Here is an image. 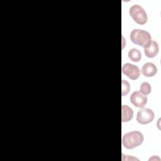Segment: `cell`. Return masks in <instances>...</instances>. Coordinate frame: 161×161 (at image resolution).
Returning <instances> with one entry per match:
<instances>
[{
    "instance_id": "6da1fadb",
    "label": "cell",
    "mask_w": 161,
    "mask_h": 161,
    "mask_svg": "<svg viewBox=\"0 0 161 161\" xmlns=\"http://www.w3.org/2000/svg\"><path fill=\"white\" fill-rule=\"evenodd\" d=\"M143 141V134L138 131H133L125 134L122 138V144L127 149H133L140 145Z\"/></svg>"
},
{
    "instance_id": "7a4b0ae2",
    "label": "cell",
    "mask_w": 161,
    "mask_h": 161,
    "mask_svg": "<svg viewBox=\"0 0 161 161\" xmlns=\"http://www.w3.org/2000/svg\"><path fill=\"white\" fill-rule=\"evenodd\" d=\"M130 39L131 42L143 48L148 47L152 42V37L150 34L143 30L135 29L130 33Z\"/></svg>"
},
{
    "instance_id": "3957f363",
    "label": "cell",
    "mask_w": 161,
    "mask_h": 161,
    "mask_svg": "<svg viewBox=\"0 0 161 161\" xmlns=\"http://www.w3.org/2000/svg\"><path fill=\"white\" fill-rule=\"evenodd\" d=\"M130 15L138 25H144L147 22L148 16L144 9L139 5H133L129 11Z\"/></svg>"
},
{
    "instance_id": "277c9868",
    "label": "cell",
    "mask_w": 161,
    "mask_h": 161,
    "mask_svg": "<svg viewBox=\"0 0 161 161\" xmlns=\"http://www.w3.org/2000/svg\"><path fill=\"white\" fill-rule=\"evenodd\" d=\"M154 119V113L149 108L140 109L137 113L136 121L142 125H147L151 123Z\"/></svg>"
},
{
    "instance_id": "5b68a950",
    "label": "cell",
    "mask_w": 161,
    "mask_h": 161,
    "mask_svg": "<svg viewBox=\"0 0 161 161\" xmlns=\"http://www.w3.org/2000/svg\"><path fill=\"white\" fill-rule=\"evenodd\" d=\"M122 73L131 80H136L140 77V70L136 65L126 63L122 67Z\"/></svg>"
},
{
    "instance_id": "8992f818",
    "label": "cell",
    "mask_w": 161,
    "mask_h": 161,
    "mask_svg": "<svg viewBox=\"0 0 161 161\" xmlns=\"http://www.w3.org/2000/svg\"><path fill=\"white\" fill-rule=\"evenodd\" d=\"M131 103L136 107L143 108L147 103V97L142 94L140 91H134L130 96Z\"/></svg>"
},
{
    "instance_id": "52a82bcc",
    "label": "cell",
    "mask_w": 161,
    "mask_h": 161,
    "mask_svg": "<svg viewBox=\"0 0 161 161\" xmlns=\"http://www.w3.org/2000/svg\"><path fill=\"white\" fill-rule=\"evenodd\" d=\"M157 72V67L151 62H147L145 64L142 68V74L148 77L154 76Z\"/></svg>"
},
{
    "instance_id": "ba28073f",
    "label": "cell",
    "mask_w": 161,
    "mask_h": 161,
    "mask_svg": "<svg viewBox=\"0 0 161 161\" xmlns=\"http://www.w3.org/2000/svg\"><path fill=\"white\" fill-rule=\"evenodd\" d=\"M158 45L155 41H152L148 47L144 48V53L148 58L155 57L158 54Z\"/></svg>"
},
{
    "instance_id": "9c48e42d",
    "label": "cell",
    "mask_w": 161,
    "mask_h": 161,
    "mask_svg": "<svg viewBox=\"0 0 161 161\" xmlns=\"http://www.w3.org/2000/svg\"><path fill=\"white\" fill-rule=\"evenodd\" d=\"M133 116V109L127 105H122L121 106V121L128 122Z\"/></svg>"
},
{
    "instance_id": "30bf717a",
    "label": "cell",
    "mask_w": 161,
    "mask_h": 161,
    "mask_svg": "<svg viewBox=\"0 0 161 161\" xmlns=\"http://www.w3.org/2000/svg\"><path fill=\"white\" fill-rule=\"evenodd\" d=\"M128 57L131 60L138 62L142 58V54L138 49L132 48L128 52Z\"/></svg>"
},
{
    "instance_id": "8fae6325",
    "label": "cell",
    "mask_w": 161,
    "mask_h": 161,
    "mask_svg": "<svg viewBox=\"0 0 161 161\" xmlns=\"http://www.w3.org/2000/svg\"><path fill=\"white\" fill-rule=\"evenodd\" d=\"M152 91V88H151V86L150 85L149 83L148 82H143L141 85H140V92L145 95H148Z\"/></svg>"
},
{
    "instance_id": "7c38bea8",
    "label": "cell",
    "mask_w": 161,
    "mask_h": 161,
    "mask_svg": "<svg viewBox=\"0 0 161 161\" xmlns=\"http://www.w3.org/2000/svg\"><path fill=\"white\" fill-rule=\"evenodd\" d=\"M121 85V95L122 96H124L130 92V83L125 80H122Z\"/></svg>"
}]
</instances>
